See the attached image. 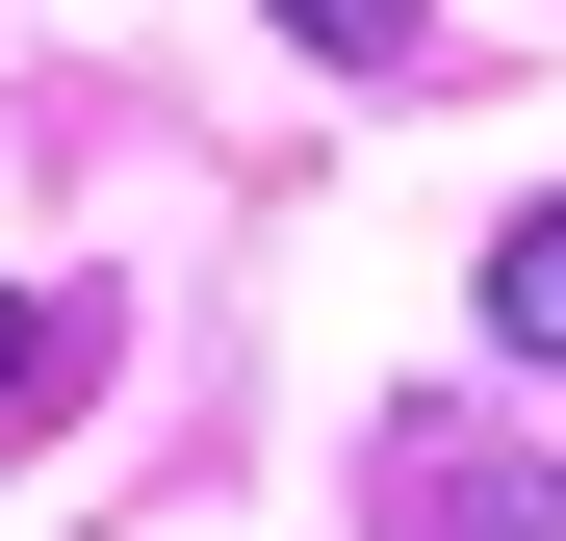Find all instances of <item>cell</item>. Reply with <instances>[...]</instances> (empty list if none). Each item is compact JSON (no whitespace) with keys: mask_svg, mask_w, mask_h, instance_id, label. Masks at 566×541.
<instances>
[{"mask_svg":"<svg viewBox=\"0 0 566 541\" xmlns=\"http://www.w3.org/2000/svg\"><path fill=\"white\" fill-rule=\"evenodd\" d=\"M490 335L566 387V207H515V232H490Z\"/></svg>","mask_w":566,"mask_h":541,"instance_id":"cell-1","label":"cell"},{"mask_svg":"<svg viewBox=\"0 0 566 541\" xmlns=\"http://www.w3.org/2000/svg\"><path fill=\"white\" fill-rule=\"evenodd\" d=\"M283 27H310L335 77H412V52H438V0H283Z\"/></svg>","mask_w":566,"mask_h":541,"instance_id":"cell-2","label":"cell"},{"mask_svg":"<svg viewBox=\"0 0 566 541\" xmlns=\"http://www.w3.org/2000/svg\"><path fill=\"white\" fill-rule=\"evenodd\" d=\"M412 516H438V541H566V490H541V465H515V490H490V465H438Z\"/></svg>","mask_w":566,"mask_h":541,"instance_id":"cell-3","label":"cell"},{"mask_svg":"<svg viewBox=\"0 0 566 541\" xmlns=\"http://www.w3.org/2000/svg\"><path fill=\"white\" fill-rule=\"evenodd\" d=\"M27 387H52V310H27V284H0V438H27Z\"/></svg>","mask_w":566,"mask_h":541,"instance_id":"cell-4","label":"cell"}]
</instances>
